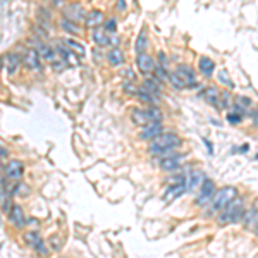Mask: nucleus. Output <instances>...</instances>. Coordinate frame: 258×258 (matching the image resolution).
Instances as JSON below:
<instances>
[{
    "label": "nucleus",
    "instance_id": "1",
    "mask_svg": "<svg viewBox=\"0 0 258 258\" xmlns=\"http://www.w3.org/2000/svg\"><path fill=\"white\" fill-rule=\"evenodd\" d=\"M183 140H181L177 134L174 133H162L160 136H157L155 140L150 141V147H148V152L155 157H165V155H170L181 147Z\"/></svg>",
    "mask_w": 258,
    "mask_h": 258
},
{
    "label": "nucleus",
    "instance_id": "2",
    "mask_svg": "<svg viewBox=\"0 0 258 258\" xmlns=\"http://www.w3.org/2000/svg\"><path fill=\"white\" fill-rule=\"evenodd\" d=\"M246 212V205H245V200H241L239 196H236L234 200L227 203L222 210H220V215H219V224L222 226H227V224H236L239 220H243V215Z\"/></svg>",
    "mask_w": 258,
    "mask_h": 258
},
{
    "label": "nucleus",
    "instance_id": "3",
    "mask_svg": "<svg viewBox=\"0 0 258 258\" xmlns=\"http://www.w3.org/2000/svg\"><path fill=\"white\" fill-rule=\"evenodd\" d=\"M236 196H238V190H236L234 186H226L222 188V190L215 191V195H213V198L210 200V208L208 212L210 213H215V212H220V210L224 208V206L227 205L231 200H234Z\"/></svg>",
    "mask_w": 258,
    "mask_h": 258
},
{
    "label": "nucleus",
    "instance_id": "4",
    "mask_svg": "<svg viewBox=\"0 0 258 258\" xmlns=\"http://www.w3.org/2000/svg\"><path fill=\"white\" fill-rule=\"evenodd\" d=\"M215 191H217L215 190V183H213L212 179H205L202 186H200V191H198V195H196V198H195V205L196 206H206L210 203V200L213 198Z\"/></svg>",
    "mask_w": 258,
    "mask_h": 258
},
{
    "label": "nucleus",
    "instance_id": "5",
    "mask_svg": "<svg viewBox=\"0 0 258 258\" xmlns=\"http://www.w3.org/2000/svg\"><path fill=\"white\" fill-rule=\"evenodd\" d=\"M3 174L9 181H21L24 176V163L17 158H10L9 162L3 165Z\"/></svg>",
    "mask_w": 258,
    "mask_h": 258
},
{
    "label": "nucleus",
    "instance_id": "6",
    "mask_svg": "<svg viewBox=\"0 0 258 258\" xmlns=\"http://www.w3.org/2000/svg\"><path fill=\"white\" fill-rule=\"evenodd\" d=\"M186 158V154H170V155H165V157H160V169L165 170V172H174L177 170L181 165H183V160Z\"/></svg>",
    "mask_w": 258,
    "mask_h": 258
},
{
    "label": "nucleus",
    "instance_id": "7",
    "mask_svg": "<svg viewBox=\"0 0 258 258\" xmlns=\"http://www.w3.org/2000/svg\"><path fill=\"white\" fill-rule=\"evenodd\" d=\"M24 241H26V245L33 248L35 252H38L40 255H47L49 253V250L45 248V243H43L42 236L38 234V231H28L24 232Z\"/></svg>",
    "mask_w": 258,
    "mask_h": 258
},
{
    "label": "nucleus",
    "instance_id": "8",
    "mask_svg": "<svg viewBox=\"0 0 258 258\" xmlns=\"http://www.w3.org/2000/svg\"><path fill=\"white\" fill-rule=\"evenodd\" d=\"M205 172L203 170H193L188 176H184V188H186V193H191L195 190H200V186L205 181Z\"/></svg>",
    "mask_w": 258,
    "mask_h": 258
},
{
    "label": "nucleus",
    "instance_id": "9",
    "mask_svg": "<svg viewBox=\"0 0 258 258\" xmlns=\"http://www.w3.org/2000/svg\"><path fill=\"white\" fill-rule=\"evenodd\" d=\"M176 74L183 79V83L186 85V88H195L196 83H198V79H196V72L190 67V65H184V64L177 65Z\"/></svg>",
    "mask_w": 258,
    "mask_h": 258
},
{
    "label": "nucleus",
    "instance_id": "10",
    "mask_svg": "<svg viewBox=\"0 0 258 258\" xmlns=\"http://www.w3.org/2000/svg\"><path fill=\"white\" fill-rule=\"evenodd\" d=\"M7 219H9V222L12 224V226L16 229H24V227H26V215H24L23 206L12 205L10 212L7 213Z\"/></svg>",
    "mask_w": 258,
    "mask_h": 258
},
{
    "label": "nucleus",
    "instance_id": "11",
    "mask_svg": "<svg viewBox=\"0 0 258 258\" xmlns=\"http://www.w3.org/2000/svg\"><path fill=\"white\" fill-rule=\"evenodd\" d=\"M136 65H138V69H140L141 74H145V76L152 74V72L155 71V67H157V64H155V60H154V57H150L147 52H145V53H138Z\"/></svg>",
    "mask_w": 258,
    "mask_h": 258
},
{
    "label": "nucleus",
    "instance_id": "12",
    "mask_svg": "<svg viewBox=\"0 0 258 258\" xmlns=\"http://www.w3.org/2000/svg\"><path fill=\"white\" fill-rule=\"evenodd\" d=\"M162 133H163L162 122H152V124H147V126H143V128H141L140 140L152 141V140H155L157 136H160Z\"/></svg>",
    "mask_w": 258,
    "mask_h": 258
},
{
    "label": "nucleus",
    "instance_id": "13",
    "mask_svg": "<svg viewBox=\"0 0 258 258\" xmlns=\"http://www.w3.org/2000/svg\"><path fill=\"white\" fill-rule=\"evenodd\" d=\"M184 193H186V188H184V183H174V184H170L169 188L165 190V193H163V202L165 203H172V202H176L177 198H181Z\"/></svg>",
    "mask_w": 258,
    "mask_h": 258
},
{
    "label": "nucleus",
    "instance_id": "14",
    "mask_svg": "<svg viewBox=\"0 0 258 258\" xmlns=\"http://www.w3.org/2000/svg\"><path fill=\"white\" fill-rule=\"evenodd\" d=\"M23 64L26 65L28 69H33V71H36V69L42 67V55L38 53V50L28 49L26 52H24V55H23Z\"/></svg>",
    "mask_w": 258,
    "mask_h": 258
},
{
    "label": "nucleus",
    "instance_id": "15",
    "mask_svg": "<svg viewBox=\"0 0 258 258\" xmlns=\"http://www.w3.org/2000/svg\"><path fill=\"white\" fill-rule=\"evenodd\" d=\"M12 191H10L9 184H3L0 186V208L3 210V213H9L10 208H12Z\"/></svg>",
    "mask_w": 258,
    "mask_h": 258
},
{
    "label": "nucleus",
    "instance_id": "16",
    "mask_svg": "<svg viewBox=\"0 0 258 258\" xmlns=\"http://www.w3.org/2000/svg\"><path fill=\"white\" fill-rule=\"evenodd\" d=\"M131 119H133L134 124L141 126V128L154 122V119H152L150 110H148V108H136V110H133V114H131Z\"/></svg>",
    "mask_w": 258,
    "mask_h": 258
},
{
    "label": "nucleus",
    "instance_id": "17",
    "mask_svg": "<svg viewBox=\"0 0 258 258\" xmlns=\"http://www.w3.org/2000/svg\"><path fill=\"white\" fill-rule=\"evenodd\" d=\"M103 24V12L102 10H90L88 14L85 16V26L86 28H98Z\"/></svg>",
    "mask_w": 258,
    "mask_h": 258
},
{
    "label": "nucleus",
    "instance_id": "18",
    "mask_svg": "<svg viewBox=\"0 0 258 258\" xmlns=\"http://www.w3.org/2000/svg\"><path fill=\"white\" fill-rule=\"evenodd\" d=\"M92 38L93 42L97 43L98 47H107L110 45V36H108V31L105 28H93V33H92Z\"/></svg>",
    "mask_w": 258,
    "mask_h": 258
},
{
    "label": "nucleus",
    "instance_id": "19",
    "mask_svg": "<svg viewBox=\"0 0 258 258\" xmlns=\"http://www.w3.org/2000/svg\"><path fill=\"white\" fill-rule=\"evenodd\" d=\"M198 69L205 78H212L213 71H215V62L210 57H202L198 60Z\"/></svg>",
    "mask_w": 258,
    "mask_h": 258
},
{
    "label": "nucleus",
    "instance_id": "20",
    "mask_svg": "<svg viewBox=\"0 0 258 258\" xmlns=\"http://www.w3.org/2000/svg\"><path fill=\"white\" fill-rule=\"evenodd\" d=\"M23 62V59H21L19 55H17V53H7L5 57H3V65H5L7 67V72H9V74H14V72H16V69L19 67V64Z\"/></svg>",
    "mask_w": 258,
    "mask_h": 258
},
{
    "label": "nucleus",
    "instance_id": "21",
    "mask_svg": "<svg viewBox=\"0 0 258 258\" xmlns=\"http://www.w3.org/2000/svg\"><path fill=\"white\" fill-rule=\"evenodd\" d=\"M203 98L208 105L212 107H219V100H220V92L217 90V86H210L203 92Z\"/></svg>",
    "mask_w": 258,
    "mask_h": 258
},
{
    "label": "nucleus",
    "instance_id": "22",
    "mask_svg": "<svg viewBox=\"0 0 258 258\" xmlns=\"http://www.w3.org/2000/svg\"><path fill=\"white\" fill-rule=\"evenodd\" d=\"M107 60L110 65H114V67H119V65L124 64V55H122V50L119 49V47H114V49L108 50L107 53Z\"/></svg>",
    "mask_w": 258,
    "mask_h": 258
},
{
    "label": "nucleus",
    "instance_id": "23",
    "mask_svg": "<svg viewBox=\"0 0 258 258\" xmlns=\"http://www.w3.org/2000/svg\"><path fill=\"white\" fill-rule=\"evenodd\" d=\"M36 50H38V53H40V55H42V59L49 60V62H53V60L57 59L55 50H53L52 47L45 45V43L38 42V45H36Z\"/></svg>",
    "mask_w": 258,
    "mask_h": 258
},
{
    "label": "nucleus",
    "instance_id": "24",
    "mask_svg": "<svg viewBox=\"0 0 258 258\" xmlns=\"http://www.w3.org/2000/svg\"><path fill=\"white\" fill-rule=\"evenodd\" d=\"M143 86L145 88L148 90L150 93H154L155 97H160L162 95V83L158 81L157 78H145V81H143Z\"/></svg>",
    "mask_w": 258,
    "mask_h": 258
},
{
    "label": "nucleus",
    "instance_id": "25",
    "mask_svg": "<svg viewBox=\"0 0 258 258\" xmlns=\"http://www.w3.org/2000/svg\"><path fill=\"white\" fill-rule=\"evenodd\" d=\"M136 97L147 105H157V102H158V97H155L154 93H150L145 86H140V88H138Z\"/></svg>",
    "mask_w": 258,
    "mask_h": 258
},
{
    "label": "nucleus",
    "instance_id": "26",
    "mask_svg": "<svg viewBox=\"0 0 258 258\" xmlns=\"http://www.w3.org/2000/svg\"><path fill=\"white\" fill-rule=\"evenodd\" d=\"M243 220H245V224L248 227H253V229L257 227V224H258V210L255 208V206H253V208H250V210H246L245 215H243Z\"/></svg>",
    "mask_w": 258,
    "mask_h": 258
},
{
    "label": "nucleus",
    "instance_id": "27",
    "mask_svg": "<svg viewBox=\"0 0 258 258\" xmlns=\"http://www.w3.org/2000/svg\"><path fill=\"white\" fill-rule=\"evenodd\" d=\"M136 53H145L148 50V36H147V30H141V33L138 35L136 40Z\"/></svg>",
    "mask_w": 258,
    "mask_h": 258
},
{
    "label": "nucleus",
    "instance_id": "28",
    "mask_svg": "<svg viewBox=\"0 0 258 258\" xmlns=\"http://www.w3.org/2000/svg\"><path fill=\"white\" fill-rule=\"evenodd\" d=\"M10 191H12L14 196H28L30 195V186L21 181H14V184L10 186Z\"/></svg>",
    "mask_w": 258,
    "mask_h": 258
},
{
    "label": "nucleus",
    "instance_id": "29",
    "mask_svg": "<svg viewBox=\"0 0 258 258\" xmlns=\"http://www.w3.org/2000/svg\"><path fill=\"white\" fill-rule=\"evenodd\" d=\"M64 43L69 47V49H72V52H74V53H78L79 57H83V55H85V50H86V49H85V45H83V43L76 42V40H71V38L64 40Z\"/></svg>",
    "mask_w": 258,
    "mask_h": 258
},
{
    "label": "nucleus",
    "instance_id": "30",
    "mask_svg": "<svg viewBox=\"0 0 258 258\" xmlns=\"http://www.w3.org/2000/svg\"><path fill=\"white\" fill-rule=\"evenodd\" d=\"M60 28H62L65 33H71V35H78V33H79V28L76 26L74 21L67 19V17L62 19V23H60Z\"/></svg>",
    "mask_w": 258,
    "mask_h": 258
},
{
    "label": "nucleus",
    "instance_id": "31",
    "mask_svg": "<svg viewBox=\"0 0 258 258\" xmlns=\"http://www.w3.org/2000/svg\"><path fill=\"white\" fill-rule=\"evenodd\" d=\"M154 74H155V78L158 79V81L160 83H167L169 81V72H167V69H165V65H157V67H155V71H154Z\"/></svg>",
    "mask_w": 258,
    "mask_h": 258
},
{
    "label": "nucleus",
    "instance_id": "32",
    "mask_svg": "<svg viewBox=\"0 0 258 258\" xmlns=\"http://www.w3.org/2000/svg\"><path fill=\"white\" fill-rule=\"evenodd\" d=\"M229 107H231V93H229V92H220L219 108H224V110H227Z\"/></svg>",
    "mask_w": 258,
    "mask_h": 258
},
{
    "label": "nucleus",
    "instance_id": "33",
    "mask_svg": "<svg viewBox=\"0 0 258 258\" xmlns=\"http://www.w3.org/2000/svg\"><path fill=\"white\" fill-rule=\"evenodd\" d=\"M169 83H170V85H172L176 90H183V88H186V85H184V83H183V79H181L179 76L176 74V72L169 76Z\"/></svg>",
    "mask_w": 258,
    "mask_h": 258
},
{
    "label": "nucleus",
    "instance_id": "34",
    "mask_svg": "<svg viewBox=\"0 0 258 258\" xmlns=\"http://www.w3.org/2000/svg\"><path fill=\"white\" fill-rule=\"evenodd\" d=\"M243 121V115L239 112H229L227 114V122L229 124H239Z\"/></svg>",
    "mask_w": 258,
    "mask_h": 258
},
{
    "label": "nucleus",
    "instance_id": "35",
    "mask_svg": "<svg viewBox=\"0 0 258 258\" xmlns=\"http://www.w3.org/2000/svg\"><path fill=\"white\" fill-rule=\"evenodd\" d=\"M219 81L224 83V85L229 86V88H234V83H232L231 79L227 78V72H226V71H220V72H219Z\"/></svg>",
    "mask_w": 258,
    "mask_h": 258
},
{
    "label": "nucleus",
    "instance_id": "36",
    "mask_svg": "<svg viewBox=\"0 0 258 258\" xmlns=\"http://www.w3.org/2000/svg\"><path fill=\"white\" fill-rule=\"evenodd\" d=\"M131 83H133V81H126V83H124V92L128 93V95H134V97H136L138 88H136V86L131 85Z\"/></svg>",
    "mask_w": 258,
    "mask_h": 258
},
{
    "label": "nucleus",
    "instance_id": "37",
    "mask_svg": "<svg viewBox=\"0 0 258 258\" xmlns=\"http://www.w3.org/2000/svg\"><path fill=\"white\" fill-rule=\"evenodd\" d=\"M121 78H124L126 81H134V78H136V76H134V72L131 71V69H122V71H121Z\"/></svg>",
    "mask_w": 258,
    "mask_h": 258
},
{
    "label": "nucleus",
    "instance_id": "38",
    "mask_svg": "<svg viewBox=\"0 0 258 258\" xmlns=\"http://www.w3.org/2000/svg\"><path fill=\"white\" fill-rule=\"evenodd\" d=\"M105 30H107L108 33H114L115 30H117V21H115V19H108L107 23H105Z\"/></svg>",
    "mask_w": 258,
    "mask_h": 258
},
{
    "label": "nucleus",
    "instance_id": "39",
    "mask_svg": "<svg viewBox=\"0 0 258 258\" xmlns=\"http://www.w3.org/2000/svg\"><path fill=\"white\" fill-rule=\"evenodd\" d=\"M117 10H126V0H117Z\"/></svg>",
    "mask_w": 258,
    "mask_h": 258
},
{
    "label": "nucleus",
    "instance_id": "40",
    "mask_svg": "<svg viewBox=\"0 0 258 258\" xmlns=\"http://www.w3.org/2000/svg\"><path fill=\"white\" fill-rule=\"evenodd\" d=\"M203 143L206 145V148H208V152H210V154H213V147H212V143H210V141L206 140V138H205V140H203Z\"/></svg>",
    "mask_w": 258,
    "mask_h": 258
},
{
    "label": "nucleus",
    "instance_id": "41",
    "mask_svg": "<svg viewBox=\"0 0 258 258\" xmlns=\"http://www.w3.org/2000/svg\"><path fill=\"white\" fill-rule=\"evenodd\" d=\"M250 150V145H241V148H239V152H248Z\"/></svg>",
    "mask_w": 258,
    "mask_h": 258
},
{
    "label": "nucleus",
    "instance_id": "42",
    "mask_svg": "<svg viewBox=\"0 0 258 258\" xmlns=\"http://www.w3.org/2000/svg\"><path fill=\"white\" fill-rule=\"evenodd\" d=\"M5 155H7V152H5V150H3V148H2V147H0V157H5Z\"/></svg>",
    "mask_w": 258,
    "mask_h": 258
},
{
    "label": "nucleus",
    "instance_id": "43",
    "mask_svg": "<svg viewBox=\"0 0 258 258\" xmlns=\"http://www.w3.org/2000/svg\"><path fill=\"white\" fill-rule=\"evenodd\" d=\"M2 158V157H0ZM0 172H3V165H2V160H0Z\"/></svg>",
    "mask_w": 258,
    "mask_h": 258
},
{
    "label": "nucleus",
    "instance_id": "44",
    "mask_svg": "<svg viewBox=\"0 0 258 258\" xmlns=\"http://www.w3.org/2000/svg\"><path fill=\"white\" fill-rule=\"evenodd\" d=\"M2 67H3V59L0 57V69H2Z\"/></svg>",
    "mask_w": 258,
    "mask_h": 258
},
{
    "label": "nucleus",
    "instance_id": "45",
    "mask_svg": "<svg viewBox=\"0 0 258 258\" xmlns=\"http://www.w3.org/2000/svg\"><path fill=\"white\" fill-rule=\"evenodd\" d=\"M255 124H257V126H258V114H257V115H255Z\"/></svg>",
    "mask_w": 258,
    "mask_h": 258
},
{
    "label": "nucleus",
    "instance_id": "46",
    "mask_svg": "<svg viewBox=\"0 0 258 258\" xmlns=\"http://www.w3.org/2000/svg\"><path fill=\"white\" fill-rule=\"evenodd\" d=\"M255 232H257V236H258V224H257V227H255Z\"/></svg>",
    "mask_w": 258,
    "mask_h": 258
},
{
    "label": "nucleus",
    "instance_id": "47",
    "mask_svg": "<svg viewBox=\"0 0 258 258\" xmlns=\"http://www.w3.org/2000/svg\"><path fill=\"white\" fill-rule=\"evenodd\" d=\"M257 160H258V155H257Z\"/></svg>",
    "mask_w": 258,
    "mask_h": 258
}]
</instances>
